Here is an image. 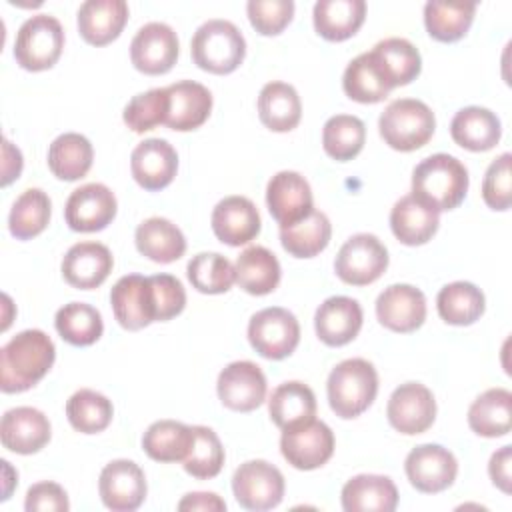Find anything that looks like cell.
Returning <instances> with one entry per match:
<instances>
[{"label":"cell","instance_id":"5b68a950","mask_svg":"<svg viewBox=\"0 0 512 512\" xmlns=\"http://www.w3.org/2000/svg\"><path fill=\"white\" fill-rule=\"evenodd\" d=\"M382 140L398 150L412 152L422 148L436 130V118L428 104L416 98H398L390 102L378 120Z\"/></svg>","mask_w":512,"mask_h":512},{"label":"cell","instance_id":"8992f818","mask_svg":"<svg viewBox=\"0 0 512 512\" xmlns=\"http://www.w3.org/2000/svg\"><path fill=\"white\" fill-rule=\"evenodd\" d=\"M62 48V24L50 14H36L20 26L14 42V58L24 70L40 72L58 62Z\"/></svg>","mask_w":512,"mask_h":512},{"label":"cell","instance_id":"f907efd6","mask_svg":"<svg viewBox=\"0 0 512 512\" xmlns=\"http://www.w3.org/2000/svg\"><path fill=\"white\" fill-rule=\"evenodd\" d=\"M248 20L262 36L280 34L294 16L292 0H250L246 4Z\"/></svg>","mask_w":512,"mask_h":512},{"label":"cell","instance_id":"7bdbcfd3","mask_svg":"<svg viewBox=\"0 0 512 512\" xmlns=\"http://www.w3.org/2000/svg\"><path fill=\"white\" fill-rule=\"evenodd\" d=\"M50 214L52 202L48 194L40 188H28L12 204L8 216L10 234L18 240H30L44 232V228L50 222Z\"/></svg>","mask_w":512,"mask_h":512},{"label":"cell","instance_id":"f6af8a7d","mask_svg":"<svg viewBox=\"0 0 512 512\" xmlns=\"http://www.w3.org/2000/svg\"><path fill=\"white\" fill-rule=\"evenodd\" d=\"M366 142V126L358 116L336 114L326 120L322 128L324 152L338 160L348 162L360 154Z\"/></svg>","mask_w":512,"mask_h":512},{"label":"cell","instance_id":"ffe728a7","mask_svg":"<svg viewBox=\"0 0 512 512\" xmlns=\"http://www.w3.org/2000/svg\"><path fill=\"white\" fill-rule=\"evenodd\" d=\"M52 436L50 420L32 406H18L4 412L0 422L2 446L16 454H34L42 450Z\"/></svg>","mask_w":512,"mask_h":512},{"label":"cell","instance_id":"f5cc1de1","mask_svg":"<svg viewBox=\"0 0 512 512\" xmlns=\"http://www.w3.org/2000/svg\"><path fill=\"white\" fill-rule=\"evenodd\" d=\"M510 160L508 152L500 154L486 170L482 180V198L492 210H508L512 204V186H510Z\"/></svg>","mask_w":512,"mask_h":512},{"label":"cell","instance_id":"44dd1931","mask_svg":"<svg viewBox=\"0 0 512 512\" xmlns=\"http://www.w3.org/2000/svg\"><path fill=\"white\" fill-rule=\"evenodd\" d=\"M114 318L126 330H142L154 320L150 278L140 274L122 276L110 290Z\"/></svg>","mask_w":512,"mask_h":512},{"label":"cell","instance_id":"b9f144b4","mask_svg":"<svg viewBox=\"0 0 512 512\" xmlns=\"http://www.w3.org/2000/svg\"><path fill=\"white\" fill-rule=\"evenodd\" d=\"M476 4L472 2H438L430 0L424 6L426 32L438 42H456L472 26Z\"/></svg>","mask_w":512,"mask_h":512},{"label":"cell","instance_id":"277c9868","mask_svg":"<svg viewBox=\"0 0 512 512\" xmlns=\"http://www.w3.org/2000/svg\"><path fill=\"white\" fill-rule=\"evenodd\" d=\"M190 54L200 70L210 74H230L246 56V40L236 24L214 18L194 32Z\"/></svg>","mask_w":512,"mask_h":512},{"label":"cell","instance_id":"4fadbf2b","mask_svg":"<svg viewBox=\"0 0 512 512\" xmlns=\"http://www.w3.org/2000/svg\"><path fill=\"white\" fill-rule=\"evenodd\" d=\"M404 470L418 492L436 494L454 484L458 462L448 448L440 444H422L408 452Z\"/></svg>","mask_w":512,"mask_h":512},{"label":"cell","instance_id":"d4e9b609","mask_svg":"<svg viewBox=\"0 0 512 512\" xmlns=\"http://www.w3.org/2000/svg\"><path fill=\"white\" fill-rule=\"evenodd\" d=\"M170 96V110L166 126L176 132H190L200 128L212 112L210 90L194 80H180L166 86Z\"/></svg>","mask_w":512,"mask_h":512},{"label":"cell","instance_id":"9a60e30c","mask_svg":"<svg viewBox=\"0 0 512 512\" xmlns=\"http://www.w3.org/2000/svg\"><path fill=\"white\" fill-rule=\"evenodd\" d=\"M116 210L114 192L100 182H90L68 196L64 218L74 232H98L114 220Z\"/></svg>","mask_w":512,"mask_h":512},{"label":"cell","instance_id":"11a10c76","mask_svg":"<svg viewBox=\"0 0 512 512\" xmlns=\"http://www.w3.org/2000/svg\"><path fill=\"white\" fill-rule=\"evenodd\" d=\"M510 462H512V446H502L490 456L488 474L492 484L500 488L504 494H510Z\"/></svg>","mask_w":512,"mask_h":512},{"label":"cell","instance_id":"ac0fdd59","mask_svg":"<svg viewBox=\"0 0 512 512\" xmlns=\"http://www.w3.org/2000/svg\"><path fill=\"white\" fill-rule=\"evenodd\" d=\"M378 322L398 334L418 330L426 320V298L410 284H392L376 300Z\"/></svg>","mask_w":512,"mask_h":512},{"label":"cell","instance_id":"3957f363","mask_svg":"<svg viewBox=\"0 0 512 512\" xmlns=\"http://www.w3.org/2000/svg\"><path fill=\"white\" fill-rule=\"evenodd\" d=\"M328 402L336 416L350 420L370 408L378 394V372L364 358L336 364L326 382Z\"/></svg>","mask_w":512,"mask_h":512},{"label":"cell","instance_id":"bcb514c9","mask_svg":"<svg viewBox=\"0 0 512 512\" xmlns=\"http://www.w3.org/2000/svg\"><path fill=\"white\" fill-rule=\"evenodd\" d=\"M66 416L74 430L82 434H96L106 430L112 422L114 406L104 394L82 388L68 398Z\"/></svg>","mask_w":512,"mask_h":512},{"label":"cell","instance_id":"836d02e7","mask_svg":"<svg viewBox=\"0 0 512 512\" xmlns=\"http://www.w3.org/2000/svg\"><path fill=\"white\" fill-rule=\"evenodd\" d=\"M260 122L272 132H290L302 118V102L294 86L268 82L258 96Z\"/></svg>","mask_w":512,"mask_h":512},{"label":"cell","instance_id":"f1b7e54d","mask_svg":"<svg viewBox=\"0 0 512 512\" xmlns=\"http://www.w3.org/2000/svg\"><path fill=\"white\" fill-rule=\"evenodd\" d=\"M438 224V212L412 194L402 196L390 212V228L394 236L406 246H422L432 240Z\"/></svg>","mask_w":512,"mask_h":512},{"label":"cell","instance_id":"603a6c76","mask_svg":"<svg viewBox=\"0 0 512 512\" xmlns=\"http://www.w3.org/2000/svg\"><path fill=\"white\" fill-rule=\"evenodd\" d=\"M114 258L100 242H78L68 248L62 260L64 280L78 290L98 288L112 272Z\"/></svg>","mask_w":512,"mask_h":512},{"label":"cell","instance_id":"52a82bcc","mask_svg":"<svg viewBox=\"0 0 512 512\" xmlns=\"http://www.w3.org/2000/svg\"><path fill=\"white\" fill-rule=\"evenodd\" d=\"M248 340L262 358L282 360L296 350L300 342V324L290 310L270 306L250 318Z\"/></svg>","mask_w":512,"mask_h":512},{"label":"cell","instance_id":"8fae6325","mask_svg":"<svg viewBox=\"0 0 512 512\" xmlns=\"http://www.w3.org/2000/svg\"><path fill=\"white\" fill-rule=\"evenodd\" d=\"M178 52V36L164 22L144 24L130 42V60L134 68L148 76H158L172 70L178 60Z\"/></svg>","mask_w":512,"mask_h":512},{"label":"cell","instance_id":"1f68e13d","mask_svg":"<svg viewBox=\"0 0 512 512\" xmlns=\"http://www.w3.org/2000/svg\"><path fill=\"white\" fill-rule=\"evenodd\" d=\"M236 270V284L252 294V296H264L276 290L280 284V262L264 246H248L240 252L234 264Z\"/></svg>","mask_w":512,"mask_h":512},{"label":"cell","instance_id":"cb8c5ba5","mask_svg":"<svg viewBox=\"0 0 512 512\" xmlns=\"http://www.w3.org/2000/svg\"><path fill=\"white\" fill-rule=\"evenodd\" d=\"M316 336L326 346H344L352 342L362 328V308L354 298L330 296L314 316Z\"/></svg>","mask_w":512,"mask_h":512},{"label":"cell","instance_id":"c3c4849f","mask_svg":"<svg viewBox=\"0 0 512 512\" xmlns=\"http://www.w3.org/2000/svg\"><path fill=\"white\" fill-rule=\"evenodd\" d=\"M192 432L194 440L188 456L182 462L184 470L198 480L218 476L226 458L218 434L208 426H192Z\"/></svg>","mask_w":512,"mask_h":512},{"label":"cell","instance_id":"484cf974","mask_svg":"<svg viewBox=\"0 0 512 512\" xmlns=\"http://www.w3.org/2000/svg\"><path fill=\"white\" fill-rule=\"evenodd\" d=\"M128 22L124 0H88L78 8V32L92 46L116 40Z\"/></svg>","mask_w":512,"mask_h":512},{"label":"cell","instance_id":"2e32d148","mask_svg":"<svg viewBox=\"0 0 512 512\" xmlns=\"http://www.w3.org/2000/svg\"><path fill=\"white\" fill-rule=\"evenodd\" d=\"M220 402L234 412H252L266 400V376L250 360L230 362L216 382Z\"/></svg>","mask_w":512,"mask_h":512},{"label":"cell","instance_id":"ba28073f","mask_svg":"<svg viewBox=\"0 0 512 512\" xmlns=\"http://www.w3.org/2000/svg\"><path fill=\"white\" fill-rule=\"evenodd\" d=\"M388 268L386 246L368 232L350 236L334 260L336 276L352 286H366L376 282Z\"/></svg>","mask_w":512,"mask_h":512},{"label":"cell","instance_id":"60d3db41","mask_svg":"<svg viewBox=\"0 0 512 512\" xmlns=\"http://www.w3.org/2000/svg\"><path fill=\"white\" fill-rule=\"evenodd\" d=\"M192 440V426L176 420H158L146 428L142 448L156 462H184Z\"/></svg>","mask_w":512,"mask_h":512},{"label":"cell","instance_id":"7a4b0ae2","mask_svg":"<svg viewBox=\"0 0 512 512\" xmlns=\"http://www.w3.org/2000/svg\"><path fill=\"white\" fill-rule=\"evenodd\" d=\"M468 170L450 154H432L424 158L412 172V196L438 214L454 210L466 198Z\"/></svg>","mask_w":512,"mask_h":512},{"label":"cell","instance_id":"7402d4cb","mask_svg":"<svg viewBox=\"0 0 512 512\" xmlns=\"http://www.w3.org/2000/svg\"><path fill=\"white\" fill-rule=\"evenodd\" d=\"M212 230L222 244L244 246L260 232V214L246 196H226L212 210Z\"/></svg>","mask_w":512,"mask_h":512},{"label":"cell","instance_id":"74e56055","mask_svg":"<svg viewBox=\"0 0 512 512\" xmlns=\"http://www.w3.org/2000/svg\"><path fill=\"white\" fill-rule=\"evenodd\" d=\"M342 88L350 100L360 104L382 102L392 90L372 52H362L350 60L342 76Z\"/></svg>","mask_w":512,"mask_h":512},{"label":"cell","instance_id":"5bb4252c","mask_svg":"<svg viewBox=\"0 0 512 512\" xmlns=\"http://www.w3.org/2000/svg\"><path fill=\"white\" fill-rule=\"evenodd\" d=\"M146 490V476L132 460H112L100 472L98 492L104 506L112 512H132L140 508Z\"/></svg>","mask_w":512,"mask_h":512},{"label":"cell","instance_id":"f35d334b","mask_svg":"<svg viewBox=\"0 0 512 512\" xmlns=\"http://www.w3.org/2000/svg\"><path fill=\"white\" fill-rule=\"evenodd\" d=\"M332 236V224L320 210H312L306 218L280 226V242L294 258H312L320 254Z\"/></svg>","mask_w":512,"mask_h":512},{"label":"cell","instance_id":"d6a6232c","mask_svg":"<svg viewBox=\"0 0 512 512\" xmlns=\"http://www.w3.org/2000/svg\"><path fill=\"white\" fill-rule=\"evenodd\" d=\"M468 426L484 438L506 436L512 428V394L506 388L482 392L468 408Z\"/></svg>","mask_w":512,"mask_h":512},{"label":"cell","instance_id":"d590c367","mask_svg":"<svg viewBox=\"0 0 512 512\" xmlns=\"http://www.w3.org/2000/svg\"><path fill=\"white\" fill-rule=\"evenodd\" d=\"M94 160V148L90 140L78 132H66L54 138L48 148L50 172L66 182L80 180L88 174Z\"/></svg>","mask_w":512,"mask_h":512},{"label":"cell","instance_id":"9c48e42d","mask_svg":"<svg viewBox=\"0 0 512 512\" xmlns=\"http://www.w3.org/2000/svg\"><path fill=\"white\" fill-rule=\"evenodd\" d=\"M236 502L254 512L276 508L284 498V476L266 460H248L232 476Z\"/></svg>","mask_w":512,"mask_h":512},{"label":"cell","instance_id":"83f0119b","mask_svg":"<svg viewBox=\"0 0 512 512\" xmlns=\"http://www.w3.org/2000/svg\"><path fill=\"white\" fill-rule=\"evenodd\" d=\"M398 506V490L388 476L358 474L342 486L346 512H392Z\"/></svg>","mask_w":512,"mask_h":512},{"label":"cell","instance_id":"ee69618b","mask_svg":"<svg viewBox=\"0 0 512 512\" xmlns=\"http://www.w3.org/2000/svg\"><path fill=\"white\" fill-rule=\"evenodd\" d=\"M54 326L62 340H66L72 346H90L104 332L102 314L94 306L84 302L64 304L56 312Z\"/></svg>","mask_w":512,"mask_h":512},{"label":"cell","instance_id":"6da1fadb","mask_svg":"<svg viewBox=\"0 0 512 512\" xmlns=\"http://www.w3.org/2000/svg\"><path fill=\"white\" fill-rule=\"evenodd\" d=\"M56 360L50 336L38 328L24 330L10 338L0 350V388L6 394L30 390L38 384Z\"/></svg>","mask_w":512,"mask_h":512},{"label":"cell","instance_id":"e0dca14e","mask_svg":"<svg viewBox=\"0 0 512 512\" xmlns=\"http://www.w3.org/2000/svg\"><path fill=\"white\" fill-rule=\"evenodd\" d=\"M266 204L280 226L294 224L314 210L308 180L292 170H282L270 178L266 186Z\"/></svg>","mask_w":512,"mask_h":512},{"label":"cell","instance_id":"4dcf8cb0","mask_svg":"<svg viewBox=\"0 0 512 512\" xmlns=\"http://www.w3.org/2000/svg\"><path fill=\"white\" fill-rule=\"evenodd\" d=\"M134 242L142 256L158 264H170L182 258L186 252V238L182 230L160 216H152L138 224Z\"/></svg>","mask_w":512,"mask_h":512},{"label":"cell","instance_id":"7dc6e473","mask_svg":"<svg viewBox=\"0 0 512 512\" xmlns=\"http://www.w3.org/2000/svg\"><path fill=\"white\" fill-rule=\"evenodd\" d=\"M192 288L202 294H224L236 282L234 264L218 252H200L186 266Z\"/></svg>","mask_w":512,"mask_h":512},{"label":"cell","instance_id":"db71d44e","mask_svg":"<svg viewBox=\"0 0 512 512\" xmlns=\"http://www.w3.org/2000/svg\"><path fill=\"white\" fill-rule=\"evenodd\" d=\"M24 508L28 512H40V510H50V512H66L70 508L68 494L66 490L56 484V482H38L32 484L26 492Z\"/></svg>","mask_w":512,"mask_h":512},{"label":"cell","instance_id":"6f0895ef","mask_svg":"<svg viewBox=\"0 0 512 512\" xmlns=\"http://www.w3.org/2000/svg\"><path fill=\"white\" fill-rule=\"evenodd\" d=\"M4 162H2V186H8L12 180H16L22 172V154L16 146H12L10 140L4 138L2 142Z\"/></svg>","mask_w":512,"mask_h":512},{"label":"cell","instance_id":"d6986e66","mask_svg":"<svg viewBox=\"0 0 512 512\" xmlns=\"http://www.w3.org/2000/svg\"><path fill=\"white\" fill-rule=\"evenodd\" d=\"M130 172L144 190H162L178 172V154L168 140L148 138L132 150Z\"/></svg>","mask_w":512,"mask_h":512},{"label":"cell","instance_id":"8d00e7d4","mask_svg":"<svg viewBox=\"0 0 512 512\" xmlns=\"http://www.w3.org/2000/svg\"><path fill=\"white\" fill-rule=\"evenodd\" d=\"M268 412L272 422L280 428H292L304 424L316 416V396L304 382L292 380L274 388L268 400Z\"/></svg>","mask_w":512,"mask_h":512},{"label":"cell","instance_id":"30bf717a","mask_svg":"<svg viewBox=\"0 0 512 512\" xmlns=\"http://www.w3.org/2000/svg\"><path fill=\"white\" fill-rule=\"evenodd\" d=\"M280 452L296 470L320 468L334 454V432L326 422L312 418L282 430Z\"/></svg>","mask_w":512,"mask_h":512},{"label":"cell","instance_id":"681fc988","mask_svg":"<svg viewBox=\"0 0 512 512\" xmlns=\"http://www.w3.org/2000/svg\"><path fill=\"white\" fill-rule=\"evenodd\" d=\"M170 110V96L166 88H152L136 94L124 108V122L136 134L148 132L160 124H166Z\"/></svg>","mask_w":512,"mask_h":512},{"label":"cell","instance_id":"7c38bea8","mask_svg":"<svg viewBox=\"0 0 512 512\" xmlns=\"http://www.w3.org/2000/svg\"><path fill=\"white\" fill-rule=\"evenodd\" d=\"M386 416L390 426L400 434H422L436 420L434 394L420 382L400 384L388 400Z\"/></svg>","mask_w":512,"mask_h":512},{"label":"cell","instance_id":"e575fe53","mask_svg":"<svg viewBox=\"0 0 512 512\" xmlns=\"http://www.w3.org/2000/svg\"><path fill=\"white\" fill-rule=\"evenodd\" d=\"M370 52L392 88L410 84L422 70L420 52L406 38L380 40Z\"/></svg>","mask_w":512,"mask_h":512},{"label":"cell","instance_id":"4316f807","mask_svg":"<svg viewBox=\"0 0 512 512\" xmlns=\"http://www.w3.org/2000/svg\"><path fill=\"white\" fill-rule=\"evenodd\" d=\"M450 136L458 146L470 152H486L498 144L502 126L492 110L466 106L454 114L450 122Z\"/></svg>","mask_w":512,"mask_h":512},{"label":"cell","instance_id":"816d5d0a","mask_svg":"<svg viewBox=\"0 0 512 512\" xmlns=\"http://www.w3.org/2000/svg\"><path fill=\"white\" fill-rule=\"evenodd\" d=\"M150 278L154 320L166 322L178 316L186 306V290L182 282L172 274H154Z\"/></svg>","mask_w":512,"mask_h":512},{"label":"cell","instance_id":"f546056e","mask_svg":"<svg viewBox=\"0 0 512 512\" xmlns=\"http://www.w3.org/2000/svg\"><path fill=\"white\" fill-rule=\"evenodd\" d=\"M314 28L328 42H342L354 36L366 18L364 0H318L314 4Z\"/></svg>","mask_w":512,"mask_h":512},{"label":"cell","instance_id":"ab89813d","mask_svg":"<svg viewBox=\"0 0 512 512\" xmlns=\"http://www.w3.org/2000/svg\"><path fill=\"white\" fill-rule=\"evenodd\" d=\"M436 308L440 318L452 326H470L484 314L486 298L472 282H452L440 288L436 296Z\"/></svg>","mask_w":512,"mask_h":512},{"label":"cell","instance_id":"9f6ffc18","mask_svg":"<svg viewBox=\"0 0 512 512\" xmlns=\"http://www.w3.org/2000/svg\"><path fill=\"white\" fill-rule=\"evenodd\" d=\"M178 510L216 512V510H226V502L214 492H190L178 502Z\"/></svg>","mask_w":512,"mask_h":512}]
</instances>
